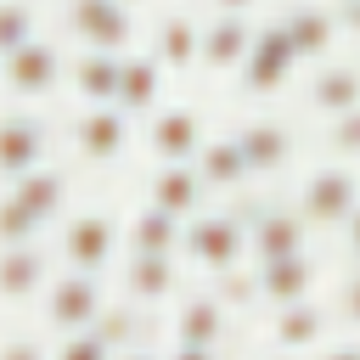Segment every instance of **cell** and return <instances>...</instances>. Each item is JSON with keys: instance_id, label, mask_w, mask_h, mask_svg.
<instances>
[{"instance_id": "15", "label": "cell", "mask_w": 360, "mask_h": 360, "mask_svg": "<svg viewBox=\"0 0 360 360\" xmlns=\"http://www.w3.org/2000/svg\"><path fill=\"white\" fill-rule=\"evenodd\" d=\"M124 298L141 309H158L180 292V253H124Z\"/></svg>"}, {"instance_id": "13", "label": "cell", "mask_w": 360, "mask_h": 360, "mask_svg": "<svg viewBox=\"0 0 360 360\" xmlns=\"http://www.w3.org/2000/svg\"><path fill=\"white\" fill-rule=\"evenodd\" d=\"M202 112L197 107H186V101H174V107H158L152 112V124H146V152L158 158V163H191L197 152H202Z\"/></svg>"}, {"instance_id": "14", "label": "cell", "mask_w": 360, "mask_h": 360, "mask_svg": "<svg viewBox=\"0 0 360 360\" xmlns=\"http://www.w3.org/2000/svg\"><path fill=\"white\" fill-rule=\"evenodd\" d=\"M236 146H242V158H248V174H253V180H276V174L292 163L298 135H292V124H287V118H248V124L236 129Z\"/></svg>"}, {"instance_id": "22", "label": "cell", "mask_w": 360, "mask_h": 360, "mask_svg": "<svg viewBox=\"0 0 360 360\" xmlns=\"http://www.w3.org/2000/svg\"><path fill=\"white\" fill-rule=\"evenodd\" d=\"M45 146H51V129L39 118H0V180H17L28 169L45 163Z\"/></svg>"}, {"instance_id": "7", "label": "cell", "mask_w": 360, "mask_h": 360, "mask_svg": "<svg viewBox=\"0 0 360 360\" xmlns=\"http://www.w3.org/2000/svg\"><path fill=\"white\" fill-rule=\"evenodd\" d=\"M304 62H298V51H292V39L281 34V22H264L259 34H253V51H248V62H242V96H253V101H264V96H281L287 84H292V73H298Z\"/></svg>"}, {"instance_id": "26", "label": "cell", "mask_w": 360, "mask_h": 360, "mask_svg": "<svg viewBox=\"0 0 360 360\" xmlns=\"http://www.w3.org/2000/svg\"><path fill=\"white\" fill-rule=\"evenodd\" d=\"M191 163H197V174H202V186H208V191H242V186H253V174H248V158H242L236 135H208V141H202V152H197Z\"/></svg>"}, {"instance_id": "1", "label": "cell", "mask_w": 360, "mask_h": 360, "mask_svg": "<svg viewBox=\"0 0 360 360\" xmlns=\"http://www.w3.org/2000/svg\"><path fill=\"white\" fill-rule=\"evenodd\" d=\"M180 259L208 270V276H225V270H242L248 259V219L242 214H191L186 231H180Z\"/></svg>"}, {"instance_id": "10", "label": "cell", "mask_w": 360, "mask_h": 360, "mask_svg": "<svg viewBox=\"0 0 360 360\" xmlns=\"http://www.w3.org/2000/svg\"><path fill=\"white\" fill-rule=\"evenodd\" d=\"M129 112H118L112 101L107 107H84L73 124H68V141H73V158H84V163H112V158H124V146H129Z\"/></svg>"}, {"instance_id": "12", "label": "cell", "mask_w": 360, "mask_h": 360, "mask_svg": "<svg viewBox=\"0 0 360 360\" xmlns=\"http://www.w3.org/2000/svg\"><path fill=\"white\" fill-rule=\"evenodd\" d=\"M270 349L276 354H315L326 338H332V309L315 304V298H298V304H281L270 309Z\"/></svg>"}, {"instance_id": "36", "label": "cell", "mask_w": 360, "mask_h": 360, "mask_svg": "<svg viewBox=\"0 0 360 360\" xmlns=\"http://www.w3.org/2000/svg\"><path fill=\"white\" fill-rule=\"evenodd\" d=\"M315 360H360V343H321Z\"/></svg>"}, {"instance_id": "35", "label": "cell", "mask_w": 360, "mask_h": 360, "mask_svg": "<svg viewBox=\"0 0 360 360\" xmlns=\"http://www.w3.org/2000/svg\"><path fill=\"white\" fill-rule=\"evenodd\" d=\"M343 253H349V264H360V208H354L349 225H343Z\"/></svg>"}, {"instance_id": "40", "label": "cell", "mask_w": 360, "mask_h": 360, "mask_svg": "<svg viewBox=\"0 0 360 360\" xmlns=\"http://www.w3.org/2000/svg\"><path fill=\"white\" fill-rule=\"evenodd\" d=\"M270 360H309V354H276V349H270Z\"/></svg>"}, {"instance_id": "30", "label": "cell", "mask_w": 360, "mask_h": 360, "mask_svg": "<svg viewBox=\"0 0 360 360\" xmlns=\"http://www.w3.org/2000/svg\"><path fill=\"white\" fill-rule=\"evenodd\" d=\"M39 219L11 197V191H0V248H22V242H39Z\"/></svg>"}, {"instance_id": "5", "label": "cell", "mask_w": 360, "mask_h": 360, "mask_svg": "<svg viewBox=\"0 0 360 360\" xmlns=\"http://www.w3.org/2000/svg\"><path fill=\"white\" fill-rule=\"evenodd\" d=\"M124 248V225L107 214V208H84V214H68L62 225V264L68 270H90L101 276Z\"/></svg>"}, {"instance_id": "28", "label": "cell", "mask_w": 360, "mask_h": 360, "mask_svg": "<svg viewBox=\"0 0 360 360\" xmlns=\"http://www.w3.org/2000/svg\"><path fill=\"white\" fill-rule=\"evenodd\" d=\"M39 39V11L34 0H0V56H11L17 45Z\"/></svg>"}, {"instance_id": "4", "label": "cell", "mask_w": 360, "mask_h": 360, "mask_svg": "<svg viewBox=\"0 0 360 360\" xmlns=\"http://www.w3.org/2000/svg\"><path fill=\"white\" fill-rule=\"evenodd\" d=\"M0 84H6L11 96H22V101L56 96V90L68 84V56H62V45H51L45 34L28 39V45H17L11 56H0Z\"/></svg>"}, {"instance_id": "41", "label": "cell", "mask_w": 360, "mask_h": 360, "mask_svg": "<svg viewBox=\"0 0 360 360\" xmlns=\"http://www.w3.org/2000/svg\"><path fill=\"white\" fill-rule=\"evenodd\" d=\"M129 6H141V0H129Z\"/></svg>"}, {"instance_id": "3", "label": "cell", "mask_w": 360, "mask_h": 360, "mask_svg": "<svg viewBox=\"0 0 360 360\" xmlns=\"http://www.w3.org/2000/svg\"><path fill=\"white\" fill-rule=\"evenodd\" d=\"M107 309V287H101V276H90V270H56L51 281H45V326L51 332H84V326H96V315Z\"/></svg>"}, {"instance_id": "17", "label": "cell", "mask_w": 360, "mask_h": 360, "mask_svg": "<svg viewBox=\"0 0 360 360\" xmlns=\"http://www.w3.org/2000/svg\"><path fill=\"white\" fill-rule=\"evenodd\" d=\"M253 281H259V304H264V309H281V304H298V298L315 292L321 264H315V253L304 248V253H287V259L253 264Z\"/></svg>"}, {"instance_id": "11", "label": "cell", "mask_w": 360, "mask_h": 360, "mask_svg": "<svg viewBox=\"0 0 360 360\" xmlns=\"http://www.w3.org/2000/svg\"><path fill=\"white\" fill-rule=\"evenodd\" d=\"M231 304L208 287V292H191V298H180V309H174V321H169V338L180 343V349H225V332H231Z\"/></svg>"}, {"instance_id": "24", "label": "cell", "mask_w": 360, "mask_h": 360, "mask_svg": "<svg viewBox=\"0 0 360 360\" xmlns=\"http://www.w3.org/2000/svg\"><path fill=\"white\" fill-rule=\"evenodd\" d=\"M118 68H124L118 51H79V56L68 62V90H73L84 107H107V101L118 96Z\"/></svg>"}, {"instance_id": "21", "label": "cell", "mask_w": 360, "mask_h": 360, "mask_svg": "<svg viewBox=\"0 0 360 360\" xmlns=\"http://www.w3.org/2000/svg\"><path fill=\"white\" fill-rule=\"evenodd\" d=\"M202 174H197V163H158V174L146 180V202L152 208H163V214H174V219H191L197 208H202Z\"/></svg>"}, {"instance_id": "25", "label": "cell", "mask_w": 360, "mask_h": 360, "mask_svg": "<svg viewBox=\"0 0 360 360\" xmlns=\"http://www.w3.org/2000/svg\"><path fill=\"white\" fill-rule=\"evenodd\" d=\"M39 225H56L62 219V208H68V174L62 169H51V163H39V169H28V174H17L11 186H6Z\"/></svg>"}, {"instance_id": "32", "label": "cell", "mask_w": 360, "mask_h": 360, "mask_svg": "<svg viewBox=\"0 0 360 360\" xmlns=\"http://www.w3.org/2000/svg\"><path fill=\"white\" fill-rule=\"evenodd\" d=\"M118 349L96 332V326H84V332H68L56 349H51V360H112Z\"/></svg>"}, {"instance_id": "34", "label": "cell", "mask_w": 360, "mask_h": 360, "mask_svg": "<svg viewBox=\"0 0 360 360\" xmlns=\"http://www.w3.org/2000/svg\"><path fill=\"white\" fill-rule=\"evenodd\" d=\"M0 360H51V349H45V338L22 332V338H6L0 343Z\"/></svg>"}, {"instance_id": "38", "label": "cell", "mask_w": 360, "mask_h": 360, "mask_svg": "<svg viewBox=\"0 0 360 360\" xmlns=\"http://www.w3.org/2000/svg\"><path fill=\"white\" fill-rule=\"evenodd\" d=\"M112 360H163V354H158V349H146V343H129V349H118Z\"/></svg>"}, {"instance_id": "27", "label": "cell", "mask_w": 360, "mask_h": 360, "mask_svg": "<svg viewBox=\"0 0 360 360\" xmlns=\"http://www.w3.org/2000/svg\"><path fill=\"white\" fill-rule=\"evenodd\" d=\"M180 231H186V219L141 202L124 225V253H180Z\"/></svg>"}, {"instance_id": "16", "label": "cell", "mask_w": 360, "mask_h": 360, "mask_svg": "<svg viewBox=\"0 0 360 360\" xmlns=\"http://www.w3.org/2000/svg\"><path fill=\"white\" fill-rule=\"evenodd\" d=\"M304 248H309V225L298 219V208H259L248 219V259L253 264H270V259H287Z\"/></svg>"}, {"instance_id": "37", "label": "cell", "mask_w": 360, "mask_h": 360, "mask_svg": "<svg viewBox=\"0 0 360 360\" xmlns=\"http://www.w3.org/2000/svg\"><path fill=\"white\" fill-rule=\"evenodd\" d=\"M163 360H219V349H180V343H174Z\"/></svg>"}, {"instance_id": "31", "label": "cell", "mask_w": 360, "mask_h": 360, "mask_svg": "<svg viewBox=\"0 0 360 360\" xmlns=\"http://www.w3.org/2000/svg\"><path fill=\"white\" fill-rule=\"evenodd\" d=\"M326 152H332L338 163H360V107L326 118Z\"/></svg>"}, {"instance_id": "18", "label": "cell", "mask_w": 360, "mask_h": 360, "mask_svg": "<svg viewBox=\"0 0 360 360\" xmlns=\"http://www.w3.org/2000/svg\"><path fill=\"white\" fill-rule=\"evenodd\" d=\"M304 107L315 118H338L360 107V62H321L304 84Z\"/></svg>"}, {"instance_id": "2", "label": "cell", "mask_w": 360, "mask_h": 360, "mask_svg": "<svg viewBox=\"0 0 360 360\" xmlns=\"http://www.w3.org/2000/svg\"><path fill=\"white\" fill-rule=\"evenodd\" d=\"M292 208H298V219H304L309 231H343L349 214L360 208V174H354V163H338V158H332L326 169H309V174L298 180Z\"/></svg>"}, {"instance_id": "23", "label": "cell", "mask_w": 360, "mask_h": 360, "mask_svg": "<svg viewBox=\"0 0 360 360\" xmlns=\"http://www.w3.org/2000/svg\"><path fill=\"white\" fill-rule=\"evenodd\" d=\"M197 45H202V22L191 11H163L152 28V56L163 62V73H191L197 68Z\"/></svg>"}, {"instance_id": "8", "label": "cell", "mask_w": 360, "mask_h": 360, "mask_svg": "<svg viewBox=\"0 0 360 360\" xmlns=\"http://www.w3.org/2000/svg\"><path fill=\"white\" fill-rule=\"evenodd\" d=\"M276 22H281V34L292 39L298 62H326L332 45H338V34H343V11L326 6V0H292Z\"/></svg>"}, {"instance_id": "6", "label": "cell", "mask_w": 360, "mask_h": 360, "mask_svg": "<svg viewBox=\"0 0 360 360\" xmlns=\"http://www.w3.org/2000/svg\"><path fill=\"white\" fill-rule=\"evenodd\" d=\"M62 22L68 34L79 39V51H129L135 39V11L129 0H68L62 6Z\"/></svg>"}, {"instance_id": "9", "label": "cell", "mask_w": 360, "mask_h": 360, "mask_svg": "<svg viewBox=\"0 0 360 360\" xmlns=\"http://www.w3.org/2000/svg\"><path fill=\"white\" fill-rule=\"evenodd\" d=\"M253 22H248V11H214L208 22H202V45H197V68L202 73H214V79H225V73H242V62H248V51H253Z\"/></svg>"}, {"instance_id": "19", "label": "cell", "mask_w": 360, "mask_h": 360, "mask_svg": "<svg viewBox=\"0 0 360 360\" xmlns=\"http://www.w3.org/2000/svg\"><path fill=\"white\" fill-rule=\"evenodd\" d=\"M158 96H163V62L152 51H124L112 107L129 112V118H146V112H158Z\"/></svg>"}, {"instance_id": "33", "label": "cell", "mask_w": 360, "mask_h": 360, "mask_svg": "<svg viewBox=\"0 0 360 360\" xmlns=\"http://www.w3.org/2000/svg\"><path fill=\"white\" fill-rule=\"evenodd\" d=\"M338 321H349L354 332H360V264L343 276V287H338V309H332Z\"/></svg>"}, {"instance_id": "39", "label": "cell", "mask_w": 360, "mask_h": 360, "mask_svg": "<svg viewBox=\"0 0 360 360\" xmlns=\"http://www.w3.org/2000/svg\"><path fill=\"white\" fill-rule=\"evenodd\" d=\"M259 0H214V11H253Z\"/></svg>"}, {"instance_id": "20", "label": "cell", "mask_w": 360, "mask_h": 360, "mask_svg": "<svg viewBox=\"0 0 360 360\" xmlns=\"http://www.w3.org/2000/svg\"><path fill=\"white\" fill-rule=\"evenodd\" d=\"M45 281H51V253L39 242L0 248V304H28L34 292H45Z\"/></svg>"}, {"instance_id": "29", "label": "cell", "mask_w": 360, "mask_h": 360, "mask_svg": "<svg viewBox=\"0 0 360 360\" xmlns=\"http://www.w3.org/2000/svg\"><path fill=\"white\" fill-rule=\"evenodd\" d=\"M96 332H101L112 349L141 343V304H107V309L96 315Z\"/></svg>"}]
</instances>
